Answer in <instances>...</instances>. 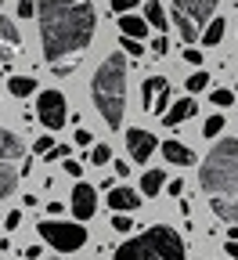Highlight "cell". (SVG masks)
I'll return each instance as SVG.
<instances>
[{
  "label": "cell",
  "mask_w": 238,
  "mask_h": 260,
  "mask_svg": "<svg viewBox=\"0 0 238 260\" xmlns=\"http://www.w3.org/2000/svg\"><path fill=\"white\" fill-rule=\"evenodd\" d=\"M37 22H40V47L51 65H61L65 58L87 51L97 29L90 0H37Z\"/></svg>",
  "instance_id": "1"
},
{
  "label": "cell",
  "mask_w": 238,
  "mask_h": 260,
  "mask_svg": "<svg viewBox=\"0 0 238 260\" xmlns=\"http://www.w3.org/2000/svg\"><path fill=\"white\" fill-rule=\"evenodd\" d=\"M198 184L210 195V210L224 224H238V141L220 138L202 159Z\"/></svg>",
  "instance_id": "2"
},
{
  "label": "cell",
  "mask_w": 238,
  "mask_h": 260,
  "mask_svg": "<svg viewBox=\"0 0 238 260\" xmlns=\"http://www.w3.org/2000/svg\"><path fill=\"white\" fill-rule=\"evenodd\" d=\"M90 98H94L97 116L105 119V126L119 130L123 126V112H126V58L123 54H109L94 69Z\"/></svg>",
  "instance_id": "3"
},
{
  "label": "cell",
  "mask_w": 238,
  "mask_h": 260,
  "mask_svg": "<svg viewBox=\"0 0 238 260\" xmlns=\"http://www.w3.org/2000/svg\"><path fill=\"white\" fill-rule=\"evenodd\" d=\"M112 260H188V256H184V239L174 228L152 224L130 242H123Z\"/></svg>",
  "instance_id": "4"
},
{
  "label": "cell",
  "mask_w": 238,
  "mask_h": 260,
  "mask_svg": "<svg viewBox=\"0 0 238 260\" xmlns=\"http://www.w3.org/2000/svg\"><path fill=\"white\" fill-rule=\"evenodd\" d=\"M213 11H217V0H174L169 15H174V25L181 29L188 47L206 32V25L213 22Z\"/></svg>",
  "instance_id": "5"
},
{
  "label": "cell",
  "mask_w": 238,
  "mask_h": 260,
  "mask_svg": "<svg viewBox=\"0 0 238 260\" xmlns=\"http://www.w3.org/2000/svg\"><path fill=\"white\" fill-rule=\"evenodd\" d=\"M37 232L47 246H54L58 253H76L87 246V228L76 220H40Z\"/></svg>",
  "instance_id": "6"
},
{
  "label": "cell",
  "mask_w": 238,
  "mask_h": 260,
  "mask_svg": "<svg viewBox=\"0 0 238 260\" xmlns=\"http://www.w3.org/2000/svg\"><path fill=\"white\" fill-rule=\"evenodd\" d=\"M37 119L47 130H61L65 119H69V105H65V94L61 90H40L37 94Z\"/></svg>",
  "instance_id": "7"
},
{
  "label": "cell",
  "mask_w": 238,
  "mask_h": 260,
  "mask_svg": "<svg viewBox=\"0 0 238 260\" xmlns=\"http://www.w3.org/2000/svg\"><path fill=\"white\" fill-rule=\"evenodd\" d=\"M141 102H145V112L166 116L169 112V83L162 76H148L145 87H141Z\"/></svg>",
  "instance_id": "8"
},
{
  "label": "cell",
  "mask_w": 238,
  "mask_h": 260,
  "mask_svg": "<svg viewBox=\"0 0 238 260\" xmlns=\"http://www.w3.org/2000/svg\"><path fill=\"white\" fill-rule=\"evenodd\" d=\"M69 210L76 213V220H90V217L97 213V191H94L90 184L76 181V184H73V199H69Z\"/></svg>",
  "instance_id": "9"
},
{
  "label": "cell",
  "mask_w": 238,
  "mask_h": 260,
  "mask_svg": "<svg viewBox=\"0 0 238 260\" xmlns=\"http://www.w3.org/2000/svg\"><path fill=\"white\" fill-rule=\"evenodd\" d=\"M155 148H159L155 134H148V130H126V152L133 162H148Z\"/></svg>",
  "instance_id": "10"
},
{
  "label": "cell",
  "mask_w": 238,
  "mask_h": 260,
  "mask_svg": "<svg viewBox=\"0 0 238 260\" xmlns=\"http://www.w3.org/2000/svg\"><path fill=\"white\" fill-rule=\"evenodd\" d=\"M18 47H22L18 25H15L11 18H0V65H4V61H11Z\"/></svg>",
  "instance_id": "11"
},
{
  "label": "cell",
  "mask_w": 238,
  "mask_h": 260,
  "mask_svg": "<svg viewBox=\"0 0 238 260\" xmlns=\"http://www.w3.org/2000/svg\"><path fill=\"white\" fill-rule=\"evenodd\" d=\"M105 203H109L116 213H130V210L141 206V191H133V188H112Z\"/></svg>",
  "instance_id": "12"
},
{
  "label": "cell",
  "mask_w": 238,
  "mask_h": 260,
  "mask_svg": "<svg viewBox=\"0 0 238 260\" xmlns=\"http://www.w3.org/2000/svg\"><path fill=\"white\" fill-rule=\"evenodd\" d=\"M195 112H198V105H195V98L188 94V98H181V102L169 105V112L162 116V123H166V126H181V123H184V119H191Z\"/></svg>",
  "instance_id": "13"
},
{
  "label": "cell",
  "mask_w": 238,
  "mask_h": 260,
  "mask_svg": "<svg viewBox=\"0 0 238 260\" xmlns=\"http://www.w3.org/2000/svg\"><path fill=\"white\" fill-rule=\"evenodd\" d=\"M22 152H25L22 138L0 126V162H15V159H22Z\"/></svg>",
  "instance_id": "14"
},
{
  "label": "cell",
  "mask_w": 238,
  "mask_h": 260,
  "mask_svg": "<svg viewBox=\"0 0 238 260\" xmlns=\"http://www.w3.org/2000/svg\"><path fill=\"white\" fill-rule=\"evenodd\" d=\"M162 159H169L174 167H191L195 162V152L181 141H162Z\"/></svg>",
  "instance_id": "15"
},
{
  "label": "cell",
  "mask_w": 238,
  "mask_h": 260,
  "mask_svg": "<svg viewBox=\"0 0 238 260\" xmlns=\"http://www.w3.org/2000/svg\"><path fill=\"white\" fill-rule=\"evenodd\" d=\"M119 32H123V37H133V40H145V37H148V18L119 15Z\"/></svg>",
  "instance_id": "16"
},
{
  "label": "cell",
  "mask_w": 238,
  "mask_h": 260,
  "mask_svg": "<svg viewBox=\"0 0 238 260\" xmlns=\"http://www.w3.org/2000/svg\"><path fill=\"white\" fill-rule=\"evenodd\" d=\"M15 188H18V170L11 162H0V199H8Z\"/></svg>",
  "instance_id": "17"
},
{
  "label": "cell",
  "mask_w": 238,
  "mask_h": 260,
  "mask_svg": "<svg viewBox=\"0 0 238 260\" xmlns=\"http://www.w3.org/2000/svg\"><path fill=\"white\" fill-rule=\"evenodd\" d=\"M8 90H11L15 98H29L32 90H37V80H32V76H11V80H8Z\"/></svg>",
  "instance_id": "18"
},
{
  "label": "cell",
  "mask_w": 238,
  "mask_h": 260,
  "mask_svg": "<svg viewBox=\"0 0 238 260\" xmlns=\"http://www.w3.org/2000/svg\"><path fill=\"white\" fill-rule=\"evenodd\" d=\"M224 32H227L224 18H213V22L206 25V32H202V44H206V47H217V44L224 40Z\"/></svg>",
  "instance_id": "19"
},
{
  "label": "cell",
  "mask_w": 238,
  "mask_h": 260,
  "mask_svg": "<svg viewBox=\"0 0 238 260\" xmlns=\"http://www.w3.org/2000/svg\"><path fill=\"white\" fill-rule=\"evenodd\" d=\"M145 18H148V25H155V29L166 32V11H162L159 0H148V4H145Z\"/></svg>",
  "instance_id": "20"
},
{
  "label": "cell",
  "mask_w": 238,
  "mask_h": 260,
  "mask_svg": "<svg viewBox=\"0 0 238 260\" xmlns=\"http://www.w3.org/2000/svg\"><path fill=\"white\" fill-rule=\"evenodd\" d=\"M162 191V170H148L141 177V195H159Z\"/></svg>",
  "instance_id": "21"
},
{
  "label": "cell",
  "mask_w": 238,
  "mask_h": 260,
  "mask_svg": "<svg viewBox=\"0 0 238 260\" xmlns=\"http://www.w3.org/2000/svg\"><path fill=\"white\" fill-rule=\"evenodd\" d=\"M184 87H188L191 94H198V90H206V87H210V73H191V76L184 80Z\"/></svg>",
  "instance_id": "22"
},
{
  "label": "cell",
  "mask_w": 238,
  "mask_h": 260,
  "mask_svg": "<svg viewBox=\"0 0 238 260\" xmlns=\"http://www.w3.org/2000/svg\"><path fill=\"white\" fill-rule=\"evenodd\" d=\"M90 162H94V167L112 162V148H109V145H94V148H90Z\"/></svg>",
  "instance_id": "23"
},
{
  "label": "cell",
  "mask_w": 238,
  "mask_h": 260,
  "mask_svg": "<svg viewBox=\"0 0 238 260\" xmlns=\"http://www.w3.org/2000/svg\"><path fill=\"white\" fill-rule=\"evenodd\" d=\"M210 102H213L217 109H227V105L234 102V90H224V87H220V90H210Z\"/></svg>",
  "instance_id": "24"
},
{
  "label": "cell",
  "mask_w": 238,
  "mask_h": 260,
  "mask_svg": "<svg viewBox=\"0 0 238 260\" xmlns=\"http://www.w3.org/2000/svg\"><path fill=\"white\" fill-rule=\"evenodd\" d=\"M220 130H224V116H210L206 126H202V134H206V138H217Z\"/></svg>",
  "instance_id": "25"
},
{
  "label": "cell",
  "mask_w": 238,
  "mask_h": 260,
  "mask_svg": "<svg viewBox=\"0 0 238 260\" xmlns=\"http://www.w3.org/2000/svg\"><path fill=\"white\" fill-rule=\"evenodd\" d=\"M119 47H123L126 54H133V58H141V54H145L141 40H133V37H123V40H119Z\"/></svg>",
  "instance_id": "26"
},
{
  "label": "cell",
  "mask_w": 238,
  "mask_h": 260,
  "mask_svg": "<svg viewBox=\"0 0 238 260\" xmlns=\"http://www.w3.org/2000/svg\"><path fill=\"white\" fill-rule=\"evenodd\" d=\"M37 15V0H18V18H32Z\"/></svg>",
  "instance_id": "27"
},
{
  "label": "cell",
  "mask_w": 238,
  "mask_h": 260,
  "mask_svg": "<svg viewBox=\"0 0 238 260\" xmlns=\"http://www.w3.org/2000/svg\"><path fill=\"white\" fill-rule=\"evenodd\" d=\"M112 228H116V232H130V228H133V220H130L126 213H116V217H112Z\"/></svg>",
  "instance_id": "28"
},
{
  "label": "cell",
  "mask_w": 238,
  "mask_h": 260,
  "mask_svg": "<svg viewBox=\"0 0 238 260\" xmlns=\"http://www.w3.org/2000/svg\"><path fill=\"white\" fill-rule=\"evenodd\" d=\"M133 8H138V0H112V11H119V15H130Z\"/></svg>",
  "instance_id": "29"
},
{
  "label": "cell",
  "mask_w": 238,
  "mask_h": 260,
  "mask_svg": "<svg viewBox=\"0 0 238 260\" xmlns=\"http://www.w3.org/2000/svg\"><path fill=\"white\" fill-rule=\"evenodd\" d=\"M44 159H47V162H51V159H69V145H54Z\"/></svg>",
  "instance_id": "30"
},
{
  "label": "cell",
  "mask_w": 238,
  "mask_h": 260,
  "mask_svg": "<svg viewBox=\"0 0 238 260\" xmlns=\"http://www.w3.org/2000/svg\"><path fill=\"white\" fill-rule=\"evenodd\" d=\"M61 167H65V174H69V177H80V174H83V167H80L76 159H61Z\"/></svg>",
  "instance_id": "31"
},
{
  "label": "cell",
  "mask_w": 238,
  "mask_h": 260,
  "mask_svg": "<svg viewBox=\"0 0 238 260\" xmlns=\"http://www.w3.org/2000/svg\"><path fill=\"white\" fill-rule=\"evenodd\" d=\"M51 148H54V138H40L37 145H32V152H37V155H47Z\"/></svg>",
  "instance_id": "32"
},
{
  "label": "cell",
  "mask_w": 238,
  "mask_h": 260,
  "mask_svg": "<svg viewBox=\"0 0 238 260\" xmlns=\"http://www.w3.org/2000/svg\"><path fill=\"white\" fill-rule=\"evenodd\" d=\"M152 51H155L159 58H162V54L169 51V40H166V32H162V37H155V40H152Z\"/></svg>",
  "instance_id": "33"
},
{
  "label": "cell",
  "mask_w": 238,
  "mask_h": 260,
  "mask_svg": "<svg viewBox=\"0 0 238 260\" xmlns=\"http://www.w3.org/2000/svg\"><path fill=\"white\" fill-rule=\"evenodd\" d=\"M18 224H22V213H18V210H11V213L4 217V228H8V232H15Z\"/></svg>",
  "instance_id": "34"
},
{
  "label": "cell",
  "mask_w": 238,
  "mask_h": 260,
  "mask_svg": "<svg viewBox=\"0 0 238 260\" xmlns=\"http://www.w3.org/2000/svg\"><path fill=\"white\" fill-rule=\"evenodd\" d=\"M184 61H188V65H202V51L188 47V51H184Z\"/></svg>",
  "instance_id": "35"
},
{
  "label": "cell",
  "mask_w": 238,
  "mask_h": 260,
  "mask_svg": "<svg viewBox=\"0 0 238 260\" xmlns=\"http://www.w3.org/2000/svg\"><path fill=\"white\" fill-rule=\"evenodd\" d=\"M90 141H94L90 130H76V145H90Z\"/></svg>",
  "instance_id": "36"
},
{
  "label": "cell",
  "mask_w": 238,
  "mask_h": 260,
  "mask_svg": "<svg viewBox=\"0 0 238 260\" xmlns=\"http://www.w3.org/2000/svg\"><path fill=\"white\" fill-rule=\"evenodd\" d=\"M166 191H169V195H181V191H184V181H169Z\"/></svg>",
  "instance_id": "37"
},
{
  "label": "cell",
  "mask_w": 238,
  "mask_h": 260,
  "mask_svg": "<svg viewBox=\"0 0 238 260\" xmlns=\"http://www.w3.org/2000/svg\"><path fill=\"white\" fill-rule=\"evenodd\" d=\"M227 256H231V260H238V239H231V242H227Z\"/></svg>",
  "instance_id": "38"
},
{
  "label": "cell",
  "mask_w": 238,
  "mask_h": 260,
  "mask_svg": "<svg viewBox=\"0 0 238 260\" xmlns=\"http://www.w3.org/2000/svg\"><path fill=\"white\" fill-rule=\"evenodd\" d=\"M0 73H4V65H0Z\"/></svg>",
  "instance_id": "39"
},
{
  "label": "cell",
  "mask_w": 238,
  "mask_h": 260,
  "mask_svg": "<svg viewBox=\"0 0 238 260\" xmlns=\"http://www.w3.org/2000/svg\"><path fill=\"white\" fill-rule=\"evenodd\" d=\"M0 8H4V0H0Z\"/></svg>",
  "instance_id": "40"
}]
</instances>
